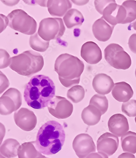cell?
Returning <instances> with one entry per match:
<instances>
[{
    "label": "cell",
    "mask_w": 136,
    "mask_h": 158,
    "mask_svg": "<svg viewBox=\"0 0 136 158\" xmlns=\"http://www.w3.org/2000/svg\"><path fill=\"white\" fill-rule=\"evenodd\" d=\"M56 94L53 81L48 76L43 75L33 76L25 85L24 99L29 106L36 109L47 107Z\"/></svg>",
    "instance_id": "obj_1"
},
{
    "label": "cell",
    "mask_w": 136,
    "mask_h": 158,
    "mask_svg": "<svg viewBox=\"0 0 136 158\" xmlns=\"http://www.w3.org/2000/svg\"><path fill=\"white\" fill-rule=\"evenodd\" d=\"M65 137L61 124L56 121H48L38 131L35 147L41 154L46 155H55L61 150Z\"/></svg>",
    "instance_id": "obj_2"
},
{
    "label": "cell",
    "mask_w": 136,
    "mask_h": 158,
    "mask_svg": "<svg viewBox=\"0 0 136 158\" xmlns=\"http://www.w3.org/2000/svg\"><path fill=\"white\" fill-rule=\"evenodd\" d=\"M84 69V62L77 57L68 53L61 54L55 63L54 69L60 81L66 88L78 85Z\"/></svg>",
    "instance_id": "obj_3"
},
{
    "label": "cell",
    "mask_w": 136,
    "mask_h": 158,
    "mask_svg": "<svg viewBox=\"0 0 136 158\" xmlns=\"http://www.w3.org/2000/svg\"><path fill=\"white\" fill-rule=\"evenodd\" d=\"M10 67L19 75L30 76L41 71L44 64L43 56L31 50L25 51L10 58Z\"/></svg>",
    "instance_id": "obj_4"
},
{
    "label": "cell",
    "mask_w": 136,
    "mask_h": 158,
    "mask_svg": "<svg viewBox=\"0 0 136 158\" xmlns=\"http://www.w3.org/2000/svg\"><path fill=\"white\" fill-rule=\"evenodd\" d=\"M95 8L102 18L112 26L122 24L126 16V11L122 6L117 4L115 0L95 1Z\"/></svg>",
    "instance_id": "obj_5"
},
{
    "label": "cell",
    "mask_w": 136,
    "mask_h": 158,
    "mask_svg": "<svg viewBox=\"0 0 136 158\" xmlns=\"http://www.w3.org/2000/svg\"><path fill=\"white\" fill-rule=\"evenodd\" d=\"M8 26L11 28L26 35L35 34L37 28V23L33 18L21 9L11 11L7 16Z\"/></svg>",
    "instance_id": "obj_6"
},
{
    "label": "cell",
    "mask_w": 136,
    "mask_h": 158,
    "mask_svg": "<svg viewBox=\"0 0 136 158\" xmlns=\"http://www.w3.org/2000/svg\"><path fill=\"white\" fill-rule=\"evenodd\" d=\"M105 60L112 67L116 69L126 70L131 65L130 56L119 44H109L105 50Z\"/></svg>",
    "instance_id": "obj_7"
},
{
    "label": "cell",
    "mask_w": 136,
    "mask_h": 158,
    "mask_svg": "<svg viewBox=\"0 0 136 158\" xmlns=\"http://www.w3.org/2000/svg\"><path fill=\"white\" fill-rule=\"evenodd\" d=\"M65 30L62 19L47 18L40 21L38 33L44 40L49 41L52 40L60 39Z\"/></svg>",
    "instance_id": "obj_8"
},
{
    "label": "cell",
    "mask_w": 136,
    "mask_h": 158,
    "mask_svg": "<svg viewBox=\"0 0 136 158\" xmlns=\"http://www.w3.org/2000/svg\"><path fill=\"white\" fill-rule=\"evenodd\" d=\"M22 103L21 92L18 89L11 88L0 98V114L7 115L16 111Z\"/></svg>",
    "instance_id": "obj_9"
},
{
    "label": "cell",
    "mask_w": 136,
    "mask_h": 158,
    "mask_svg": "<svg viewBox=\"0 0 136 158\" xmlns=\"http://www.w3.org/2000/svg\"><path fill=\"white\" fill-rule=\"evenodd\" d=\"M49 113L58 119H64L71 116L73 110V104L66 98L56 96L47 106Z\"/></svg>",
    "instance_id": "obj_10"
},
{
    "label": "cell",
    "mask_w": 136,
    "mask_h": 158,
    "mask_svg": "<svg viewBox=\"0 0 136 158\" xmlns=\"http://www.w3.org/2000/svg\"><path fill=\"white\" fill-rule=\"evenodd\" d=\"M73 148L79 158H86L89 154L96 151V146L93 139L87 134L77 135L73 140Z\"/></svg>",
    "instance_id": "obj_11"
},
{
    "label": "cell",
    "mask_w": 136,
    "mask_h": 158,
    "mask_svg": "<svg viewBox=\"0 0 136 158\" xmlns=\"http://www.w3.org/2000/svg\"><path fill=\"white\" fill-rule=\"evenodd\" d=\"M14 118L16 125L27 132L34 129L37 123V117L34 112L25 108L15 112Z\"/></svg>",
    "instance_id": "obj_12"
},
{
    "label": "cell",
    "mask_w": 136,
    "mask_h": 158,
    "mask_svg": "<svg viewBox=\"0 0 136 158\" xmlns=\"http://www.w3.org/2000/svg\"><path fill=\"white\" fill-rule=\"evenodd\" d=\"M119 140L117 136L109 132L101 135L97 142L98 152L104 153L108 156H112L119 147Z\"/></svg>",
    "instance_id": "obj_13"
},
{
    "label": "cell",
    "mask_w": 136,
    "mask_h": 158,
    "mask_svg": "<svg viewBox=\"0 0 136 158\" xmlns=\"http://www.w3.org/2000/svg\"><path fill=\"white\" fill-rule=\"evenodd\" d=\"M81 56L87 63L96 64L102 59V52L97 44L94 42L89 41L82 46Z\"/></svg>",
    "instance_id": "obj_14"
},
{
    "label": "cell",
    "mask_w": 136,
    "mask_h": 158,
    "mask_svg": "<svg viewBox=\"0 0 136 158\" xmlns=\"http://www.w3.org/2000/svg\"><path fill=\"white\" fill-rule=\"evenodd\" d=\"M108 125L109 131L118 137H122L129 130L128 119L121 114H114L110 117Z\"/></svg>",
    "instance_id": "obj_15"
},
{
    "label": "cell",
    "mask_w": 136,
    "mask_h": 158,
    "mask_svg": "<svg viewBox=\"0 0 136 158\" xmlns=\"http://www.w3.org/2000/svg\"><path fill=\"white\" fill-rule=\"evenodd\" d=\"M115 27L109 25L102 17L94 23L92 31L95 38L101 42L107 41L110 39Z\"/></svg>",
    "instance_id": "obj_16"
},
{
    "label": "cell",
    "mask_w": 136,
    "mask_h": 158,
    "mask_svg": "<svg viewBox=\"0 0 136 158\" xmlns=\"http://www.w3.org/2000/svg\"><path fill=\"white\" fill-rule=\"evenodd\" d=\"M114 85L115 84L111 77L105 73L98 74L93 81L94 89L100 95H105L109 94Z\"/></svg>",
    "instance_id": "obj_17"
},
{
    "label": "cell",
    "mask_w": 136,
    "mask_h": 158,
    "mask_svg": "<svg viewBox=\"0 0 136 158\" xmlns=\"http://www.w3.org/2000/svg\"><path fill=\"white\" fill-rule=\"evenodd\" d=\"M112 94L116 100L124 103L133 97L134 91L130 85L125 81H122L115 84Z\"/></svg>",
    "instance_id": "obj_18"
},
{
    "label": "cell",
    "mask_w": 136,
    "mask_h": 158,
    "mask_svg": "<svg viewBox=\"0 0 136 158\" xmlns=\"http://www.w3.org/2000/svg\"><path fill=\"white\" fill-rule=\"evenodd\" d=\"M72 6V2L68 0H49L47 2L48 11L53 16L62 17Z\"/></svg>",
    "instance_id": "obj_19"
},
{
    "label": "cell",
    "mask_w": 136,
    "mask_h": 158,
    "mask_svg": "<svg viewBox=\"0 0 136 158\" xmlns=\"http://www.w3.org/2000/svg\"><path fill=\"white\" fill-rule=\"evenodd\" d=\"M101 111L96 107L89 105L82 110L81 117L85 124L89 126H95L101 119Z\"/></svg>",
    "instance_id": "obj_20"
},
{
    "label": "cell",
    "mask_w": 136,
    "mask_h": 158,
    "mask_svg": "<svg viewBox=\"0 0 136 158\" xmlns=\"http://www.w3.org/2000/svg\"><path fill=\"white\" fill-rule=\"evenodd\" d=\"M35 141L25 142L19 146L18 150L19 158H44L36 148Z\"/></svg>",
    "instance_id": "obj_21"
},
{
    "label": "cell",
    "mask_w": 136,
    "mask_h": 158,
    "mask_svg": "<svg viewBox=\"0 0 136 158\" xmlns=\"http://www.w3.org/2000/svg\"><path fill=\"white\" fill-rule=\"evenodd\" d=\"M63 20L68 29L73 28L74 27L81 26L84 20L82 14L76 9L68 10L64 16Z\"/></svg>",
    "instance_id": "obj_22"
},
{
    "label": "cell",
    "mask_w": 136,
    "mask_h": 158,
    "mask_svg": "<svg viewBox=\"0 0 136 158\" xmlns=\"http://www.w3.org/2000/svg\"><path fill=\"white\" fill-rule=\"evenodd\" d=\"M20 144L16 139H8L5 140L0 146V152L7 158L16 157L18 155V150Z\"/></svg>",
    "instance_id": "obj_23"
},
{
    "label": "cell",
    "mask_w": 136,
    "mask_h": 158,
    "mask_svg": "<svg viewBox=\"0 0 136 158\" xmlns=\"http://www.w3.org/2000/svg\"><path fill=\"white\" fill-rule=\"evenodd\" d=\"M121 145L125 152L135 154L136 153V133L128 131L121 138Z\"/></svg>",
    "instance_id": "obj_24"
},
{
    "label": "cell",
    "mask_w": 136,
    "mask_h": 158,
    "mask_svg": "<svg viewBox=\"0 0 136 158\" xmlns=\"http://www.w3.org/2000/svg\"><path fill=\"white\" fill-rule=\"evenodd\" d=\"M30 44L32 49L34 50L44 52L49 48V41L44 40L37 33L30 36Z\"/></svg>",
    "instance_id": "obj_25"
},
{
    "label": "cell",
    "mask_w": 136,
    "mask_h": 158,
    "mask_svg": "<svg viewBox=\"0 0 136 158\" xmlns=\"http://www.w3.org/2000/svg\"><path fill=\"white\" fill-rule=\"evenodd\" d=\"M126 11V16L122 24L129 23L136 19V1L134 0H127L124 1L122 5Z\"/></svg>",
    "instance_id": "obj_26"
},
{
    "label": "cell",
    "mask_w": 136,
    "mask_h": 158,
    "mask_svg": "<svg viewBox=\"0 0 136 158\" xmlns=\"http://www.w3.org/2000/svg\"><path fill=\"white\" fill-rule=\"evenodd\" d=\"M89 105L96 107L101 111L102 115L105 114L109 108V101L105 95L97 94L90 101Z\"/></svg>",
    "instance_id": "obj_27"
},
{
    "label": "cell",
    "mask_w": 136,
    "mask_h": 158,
    "mask_svg": "<svg viewBox=\"0 0 136 158\" xmlns=\"http://www.w3.org/2000/svg\"><path fill=\"white\" fill-rule=\"evenodd\" d=\"M84 89L80 85H76L68 90L67 97L74 103H79L85 96Z\"/></svg>",
    "instance_id": "obj_28"
},
{
    "label": "cell",
    "mask_w": 136,
    "mask_h": 158,
    "mask_svg": "<svg viewBox=\"0 0 136 158\" xmlns=\"http://www.w3.org/2000/svg\"><path fill=\"white\" fill-rule=\"evenodd\" d=\"M122 111L128 117H136V100L131 99L123 103L122 104Z\"/></svg>",
    "instance_id": "obj_29"
},
{
    "label": "cell",
    "mask_w": 136,
    "mask_h": 158,
    "mask_svg": "<svg viewBox=\"0 0 136 158\" xmlns=\"http://www.w3.org/2000/svg\"><path fill=\"white\" fill-rule=\"evenodd\" d=\"M10 56L7 51L0 49V69H3L10 66Z\"/></svg>",
    "instance_id": "obj_30"
},
{
    "label": "cell",
    "mask_w": 136,
    "mask_h": 158,
    "mask_svg": "<svg viewBox=\"0 0 136 158\" xmlns=\"http://www.w3.org/2000/svg\"><path fill=\"white\" fill-rule=\"evenodd\" d=\"M10 85V81L7 76L0 71V94L8 88Z\"/></svg>",
    "instance_id": "obj_31"
},
{
    "label": "cell",
    "mask_w": 136,
    "mask_h": 158,
    "mask_svg": "<svg viewBox=\"0 0 136 158\" xmlns=\"http://www.w3.org/2000/svg\"><path fill=\"white\" fill-rule=\"evenodd\" d=\"M8 24V18L4 15L0 14V34L6 30Z\"/></svg>",
    "instance_id": "obj_32"
},
{
    "label": "cell",
    "mask_w": 136,
    "mask_h": 158,
    "mask_svg": "<svg viewBox=\"0 0 136 158\" xmlns=\"http://www.w3.org/2000/svg\"><path fill=\"white\" fill-rule=\"evenodd\" d=\"M128 44L130 51L136 54V33L131 35L128 40Z\"/></svg>",
    "instance_id": "obj_33"
},
{
    "label": "cell",
    "mask_w": 136,
    "mask_h": 158,
    "mask_svg": "<svg viewBox=\"0 0 136 158\" xmlns=\"http://www.w3.org/2000/svg\"><path fill=\"white\" fill-rule=\"evenodd\" d=\"M86 158H109L108 156L104 153L93 152L89 154Z\"/></svg>",
    "instance_id": "obj_34"
},
{
    "label": "cell",
    "mask_w": 136,
    "mask_h": 158,
    "mask_svg": "<svg viewBox=\"0 0 136 158\" xmlns=\"http://www.w3.org/2000/svg\"><path fill=\"white\" fill-rule=\"evenodd\" d=\"M6 133V129L5 126L0 122V146L2 143Z\"/></svg>",
    "instance_id": "obj_35"
},
{
    "label": "cell",
    "mask_w": 136,
    "mask_h": 158,
    "mask_svg": "<svg viewBox=\"0 0 136 158\" xmlns=\"http://www.w3.org/2000/svg\"><path fill=\"white\" fill-rule=\"evenodd\" d=\"M117 158H136L135 156L133 154L130 153L126 152L121 154Z\"/></svg>",
    "instance_id": "obj_36"
},
{
    "label": "cell",
    "mask_w": 136,
    "mask_h": 158,
    "mask_svg": "<svg viewBox=\"0 0 136 158\" xmlns=\"http://www.w3.org/2000/svg\"><path fill=\"white\" fill-rule=\"evenodd\" d=\"M129 27H130L133 28L134 30L136 31V20L134 21V23H132V24H131Z\"/></svg>",
    "instance_id": "obj_37"
},
{
    "label": "cell",
    "mask_w": 136,
    "mask_h": 158,
    "mask_svg": "<svg viewBox=\"0 0 136 158\" xmlns=\"http://www.w3.org/2000/svg\"><path fill=\"white\" fill-rule=\"evenodd\" d=\"M0 158H7L5 156H4L3 155H2V154L1 153V152H0Z\"/></svg>",
    "instance_id": "obj_38"
},
{
    "label": "cell",
    "mask_w": 136,
    "mask_h": 158,
    "mask_svg": "<svg viewBox=\"0 0 136 158\" xmlns=\"http://www.w3.org/2000/svg\"><path fill=\"white\" fill-rule=\"evenodd\" d=\"M135 76H136V70H135Z\"/></svg>",
    "instance_id": "obj_39"
},
{
    "label": "cell",
    "mask_w": 136,
    "mask_h": 158,
    "mask_svg": "<svg viewBox=\"0 0 136 158\" xmlns=\"http://www.w3.org/2000/svg\"><path fill=\"white\" fill-rule=\"evenodd\" d=\"M135 122L136 123V118H135Z\"/></svg>",
    "instance_id": "obj_40"
},
{
    "label": "cell",
    "mask_w": 136,
    "mask_h": 158,
    "mask_svg": "<svg viewBox=\"0 0 136 158\" xmlns=\"http://www.w3.org/2000/svg\"><path fill=\"white\" fill-rule=\"evenodd\" d=\"M47 158L46 157H45V158Z\"/></svg>",
    "instance_id": "obj_41"
}]
</instances>
